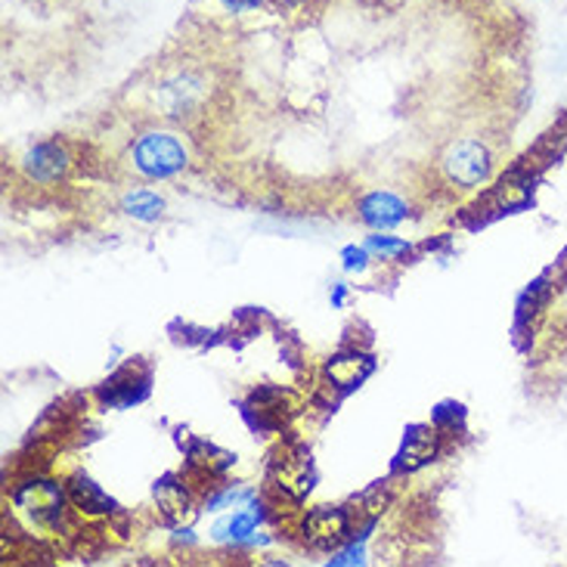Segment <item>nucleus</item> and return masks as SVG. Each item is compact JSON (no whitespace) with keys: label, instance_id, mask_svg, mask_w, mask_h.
Masks as SVG:
<instances>
[{"label":"nucleus","instance_id":"1","mask_svg":"<svg viewBox=\"0 0 567 567\" xmlns=\"http://www.w3.org/2000/svg\"><path fill=\"white\" fill-rule=\"evenodd\" d=\"M189 162L186 146L168 131H150L134 143V168L146 181H168Z\"/></svg>","mask_w":567,"mask_h":567},{"label":"nucleus","instance_id":"2","mask_svg":"<svg viewBox=\"0 0 567 567\" xmlns=\"http://www.w3.org/2000/svg\"><path fill=\"white\" fill-rule=\"evenodd\" d=\"M13 503L38 527L56 530L62 518H65V491H62V484H56V481H44V477L25 481L13 493Z\"/></svg>","mask_w":567,"mask_h":567},{"label":"nucleus","instance_id":"3","mask_svg":"<svg viewBox=\"0 0 567 567\" xmlns=\"http://www.w3.org/2000/svg\"><path fill=\"white\" fill-rule=\"evenodd\" d=\"M444 165V174L450 184L462 186V189H477L481 184L491 181V150L477 140H460L453 143L450 150L441 158Z\"/></svg>","mask_w":567,"mask_h":567},{"label":"nucleus","instance_id":"4","mask_svg":"<svg viewBox=\"0 0 567 567\" xmlns=\"http://www.w3.org/2000/svg\"><path fill=\"white\" fill-rule=\"evenodd\" d=\"M351 534V515L338 506L310 508L301 518V537L313 549H338Z\"/></svg>","mask_w":567,"mask_h":567},{"label":"nucleus","instance_id":"5","mask_svg":"<svg viewBox=\"0 0 567 567\" xmlns=\"http://www.w3.org/2000/svg\"><path fill=\"white\" fill-rule=\"evenodd\" d=\"M69 168H72V155L56 140L38 143L22 155V171L38 184H56L60 177L69 174Z\"/></svg>","mask_w":567,"mask_h":567},{"label":"nucleus","instance_id":"6","mask_svg":"<svg viewBox=\"0 0 567 567\" xmlns=\"http://www.w3.org/2000/svg\"><path fill=\"white\" fill-rule=\"evenodd\" d=\"M357 212H360V220L367 227H372V230H391V227H398V224H403L410 217V205L400 196H394V193L375 189V193H369V196L360 199Z\"/></svg>","mask_w":567,"mask_h":567},{"label":"nucleus","instance_id":"7","mask_svg":"<svg viewBox=\"0 0 567 567\" xmlns=\"http://www.w3.org/2000/svg\"><path fill=\"white\" fill-rule=\"evenodd\" d=\"M372 357L360 351H344L338 353L329 360V367H326V375H329V382L341 388V391H351V388H360V384L367 382L369 375H372Z\"/></svg>","mask_w":567,"mask_h":567},{"label":"nucleus","instance_id":"8","mask_svg":"<svg viewBox=\"0 0 567 567\" xmlns=\"http://www.w3.org/2000/svg\"><path fill=\"white\" fill-rule=\"evenodd\" d=\"M437 446H441V434L431 429V425H415L406 434L403 441V450L398 456V468H406V472H415L422 465H429L434 456H437Z\"/></svg>","mask_w":567,"mask_h":567},{"label":"nucleus","instance_id":"9","mask_svg":"<svg viewBox=\"0 0 567 567\" xmlns=\"http://www.w3.org/2000/svg\"><path fill=\"white\" fill-rule=\"evenodd\" d=\"M274 481H277V487L289 499H305L310 487H313V472H310V462L305 456H286V460L279 462L277 468H274Z\"/></svg>","mask_w":567,"mask_h":567},{"label":"nucleus","instance_id":"10","mask_svg":"<svg viewBox=\"0 0 567 567\" xmlns=\"http://www.w3.org/2000/svg\"><path fill=\"white\" fill-rule=\"evenodd\" d=\"M155 503L168 522H184L186 512H189V491L177 477H165L155 484Z\"/></svg>","mask_w":567,"mask_h":567},{"label":"nucleus","instance_id":"11","mask_svg":"<svg viewBox=\"0 0 567 567\" xmlns=\"http://www.w3.org/2000/svg\"><path fill=\"white\" fill-rule=\"evenodd\" d=\"M122 212L127 217H134V220L153 224V220H158V217L165 215V199H162L158 193H153V189L140 186V189H131V193H124Z\"/></svg>","mask_w":567,"mask_h":567},{"label":"nucleus","instance_id":"12","mask_svg":"<svg viewBox=\"0 0 567 567\" xmlns=\"http://www.w3.org/2000/svg\"><path fill=\"white\" fill-rule=\"evenodd\" d=\"M69 499L75 503V508L91 512V515H106V512L115 508V503L93 484L91 477H75V484L69 487Z\"/></svg>","mask_w":567,"mask_h":567},{"label":"nucleus","instance_id":"13","mask_svg":"<svg viewBox=\"0 0 567 567\" xmlns=\"http://www.w3.org/2000/svg\"><path fill=\"white\" fill-rule=\"evenodd\" d=\"M367 248L369 251H375V255H382L384 261H388V258H394V255L410 251V246H406L403 239H391V236H369Z\"/></svg>","mask_w":567,"mask_h":567},{"label":"nucleus","instance_id":"14","mask_svg":"<svg viewBox=\"0 0 567 567\" xmlns=\"http://www.w3.org/2000/svg\"><path fill=\"white\" fill-rule=\"evenodd\" d=\"M246 499H251V491H236V487H224V491L217 493V496H208V499H205V508H208V512H217V508L239 506V503H246Z\"/></svg>","mask_w":567,"mask_h":567},{"label":"nucleus","instance_id":"15","mask_svg":"<svg viewBox=\"0 0 567 567\" xmlns=\"http://www.w3.org/2000/svg\"><path fill=\"white\" fill-rule=\"evenodd\" d=\"M341 258H344V270L348 274H363L369 267V248L367 246H348L341 251Z\"/></svg>","mask_w":567,"mask_h":567},{"label":"nucleus","instance_id":"16","mask_svg":"<svg viewBox=\"0 0 567 567\" xmlns=\"http://www.w3.org/2000/svg\"><path fill=\"white\" fill-rule=\"evenodd\" d=\"M267 0H224V7L227 10H233V13H243V10H258V7H264Z\"/></svg>","mask_w":567,"mask_h":567},{"label":"nucleus","instance_id":"17","mask_svg":"<svg viewBox=\"0 0 567 567\" xmlns=\"http://www.w3.org/2000/svg\"><path fill=\"white\" fill-rule=\"evenodd\" d=\"M344 298H348V286H344V282H338L336 286V291H332V305H344Z\"/></svg>","mask_w":567,"mask_h":567},{"label":"nucleus","instance_id":"18","mask_svg":"<svg viewBox=\"0 0 567 567\" xmlns=\"http://www.w3.org/2000/svg\"><path fill=\"white\" fill-rule=\"evenodd\" d=\"M277 3H282V7H301L307 0H277Z\"/></svg>","mask_w":567,"mask_h":567}]
</instances>
